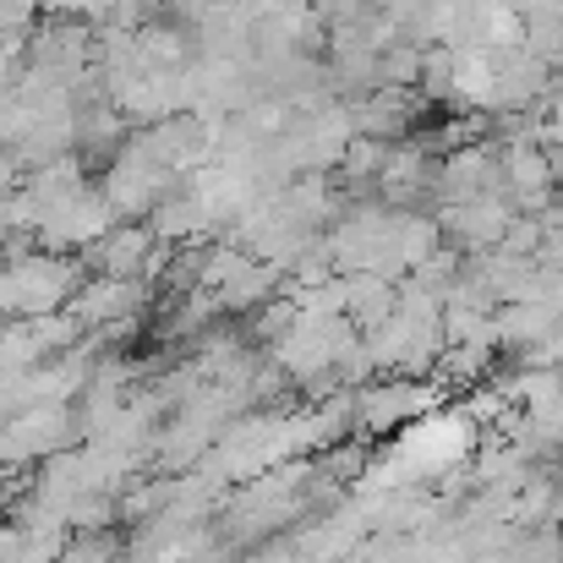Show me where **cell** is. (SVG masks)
I'll return each instance as SVG.
<instances>
[{
    "instance_id": "6da1fadb",
    "label": "cell",
    "mask_w": 563,
    "mask_h": 563,
    "mask_svg": "<svg viewBox=\"0 0 563 563\" xmlns=\"http://www.w3.org/2000/svg\"><path fill=\"white\" fill-rule=\"evenodd\" d=\"M88 279H93V274H88L82 257L33 246L27 257H11V263L0 268V318H5V323H22V318L66 312Z\"/></svg>"
},
{
    "instance_id": "7a4b0ae2",
    "label": "cell",
    "mask_w": 563,
    "mask_h": 563,
    "mask_svg": "<svg viewBox=\"0 0 563 563\" xmlns=\"http://www.w3.org/2000/svg\"><path fill=\"white\" fill-rule=\"evenodd\" d=\"M93 279H165L170 268V246L154 235L148 219H121L99 246L82 252Z\"/></svg>"
},
{
    "instance_id": "3957f363",
    "label": "cell",
    "mask_w": 563,
    "mask_h": 563,
    "mask_svg": "<svg viewBox=\"0 0 563 563\" xmlns=\"http://www.w3.org/2000/svg\"><path fill=\"white\" fill-rule=\"evenodd\" d=\"M148 307H154L148 279H88L71 301V312L88 334L115 329V323H148Z\"/></svg>"
},
{
    "instance_id": "277c9868",
    "label": "cell",
    "mask_w": 563,
    "mask_h": 563,
    "mask_svg": "<svg viewBox=\"0 0 563 563\" xmlns=\"http://www.w3.org/2000/svg\"><path fill=\"white\" fill-rule=\"evenodd\" d=\"M465 449H471V421L465 416H427L399 443V465L405 471H438V465H454Z\"/></svg>"
}]
</instances>
